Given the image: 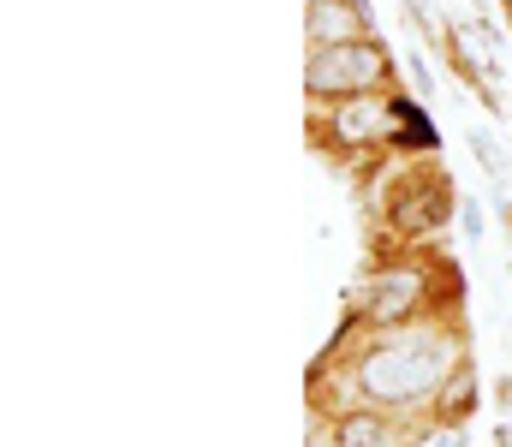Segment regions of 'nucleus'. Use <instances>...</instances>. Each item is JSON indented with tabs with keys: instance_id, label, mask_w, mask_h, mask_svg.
<instances>
[{
	"instance_id": "nucleus-14",
	"label": "nucleus",
	"mask_w": 512,
	"mask_h": 447,
	"mask_svg": "<svg viewBox=\"0 0 512 447\" xmlns=\"http://www.w3.org/2000/svg\"><path fill=\"white\" fill-rule=\"evenodd\" d=\"M501 18H507V30H512V0H501Z\"/></svg>"
},
{
	"instance_id": "nucleus-1",
	"label": "nucleus",
	"mask_w": 512,
	"mask_h": 447,
	"mask_svg": "<svg viewBox=\"0 0 512 447\" xmlns=\"http://www.w3.org/2000/svg\"><path fill=\"white\" fill-rule=\"evenodd\" d=\"M310 144L340 167H364L376 173V161H399V155H435V132L429 114L417 108V96L399 90H370L334 108H310Z\"/></svg>"
},
{
	"instance_id": "nucleus-2",
	"label": "nucleus",
	"mask_w": 512,
	"mask_h": 447,
	"mask_svg": "<svg viewBox=\"0 0 512 447\" xmlns=\"http://www.w3.org/2000/svg\"><path fill=\"white\" fill-rule=\"evenodd\" d=\"M364 334L417 328V322H459V263L441 245H393L364 293L352 298Z\"/></svg>"
},
{
	"instance_id": "nucleus-11",
	"label": "nucleus",
	"mask_w": 512,
	"mask_h": 447,
	"mask_svg": "<svg viewBox=\"0 0 512 447\" xmlns=\"http://www.w3.org/2000/svg\"><path fill=\"white\" fill-rule=\"evenodd\" d=\"M405 78H411V96H435V72L423 54H405Z\"/></svg>"
},
{
	"instance_id": "nucleus-5",
	"label": "nucleus",
	"mask_w": 512,
	"mask_h": 447,
	"mask_svg": "<svg viewBox=\"0 0 512 447\" xmlns=\"http://www.w3.org/2000/svg\"><path fill=\"white\" fill-rule=\"evenodd\" d=\"M447 66L477 90L489 114H501V24L495 18H447Z\"/></svg>"
},
{
	"instance_id": "nucleus-3",
	"label": "nucleus",
	"mask_w": 512,
	"mask_h": 447,
	"mask_svg": "<svg viewBox=\"0 0 512 447\" xmlns=\"http://www.w3.org/2000/svg\"><path fill=\"white\" fill-rule=\"evenodd\" d=\"M465 197L453 191V173L435 155H399L382 179L376 221L387 227V245H429Z\"/></svg>"
},
{
	"instance_id": "nucleus-4",
	"label": "nucleus",
	"mask_w": 512,
	"mask_h": 447,
	"mask_svg": "<svg viewBox=\"0 0 512 447\" xmlns=\"http://www.w3.org/2000/svg\"><path fill=\"white\" fill-rule=\"evenodd\" d=\"M370 90H399V54L382 36L364 42H340V48H304V102L310 108H334Z\"/></svg>"
},
{
	"instance_id": "nucleus-10",
	"label": "nucleus",
	"mask_w": 512,
	"mask_h": 447,
	"mask_svg": "<svg viewBox=\"0 0 512 447\" xmlns=\"http://www.w3.org/2000/svg\"><path fill=\"white\" fill-rule=\"evenodd\" d=\"M471 155L483 161V173H489V179H507V155L495 149V138H489V132H471Z\"/></svg>"
},
{
	"instance_id": "nucleus-6",
	"label": "nucleus",
	"mask_w": 512,
	"mask_h": 447,
	"mask_svg": "<svg viewBox=\"0 0 512 447\" xmlns=\"http://www.w3.org/2000/svg\"><path fill=\"white\" fill-rule=\"evenodd\" d=\"M364 36H376L370 0H310L304 6V42L310 48H340V42H364Z\"/></svg>"
},
{
	"instance_id": "nucleus-13",
	"label": "nucleus",
	"mask_w": 512,
	"mask_h": 447,
	"mask_svg": "<svg viewBox=\"0 0 512 447\" xmlns=\"http://www.w3.org/2000/svg\"><path fill=\"white\" fill-rule=\"evenodd\" d=\"M495 447H512V418H501V430H495Z\"/></svg>"
},
{
	"instance_id": "nucleus-8",
	"label": "nucleus",
	"mask_w": 512,
	"mask_h": 447,
	"mask_svg": "<svg viewBox=\"0 0 512 447\" xmlns=\"http://www.w3.org/2000/svg\"><path fill=\"white\" fill-rule=\"evenodd\" d=\"M477 406H483V376H477V364L465 358V364L441 382V394H435V406H429L423 418H453V424H471V418H477Z\"/></svg>"
},
{
	"instance_id": "nucleus-9",
	"label": "nucleus",
	"mask_w": 512,
	"mask_h": 447,
	"mask_svg": "<svg viewBox=\"0 0 512 447\" xmlns=\"http://www.w3.org/2000/svg\"><path fill=\"white\" fill-rule=\"evenodd\" d=\"M471 424H453V418H411L405 424V447H465Z\"/></svg>"
},
{
	"instance_id": "nucleus-7",
	"label": "nucleus",
	"mask_w": 512,
	"mask_h": 447,
	"mask_svg": "<svg viewBox=\"0 0 512 447\" xmlns=\"http://www.w3.org/2000/svg\"><path fill=\"white\" fill-rule=\"evenodd\" d=\"M322 447H405V418L376 412V406L334 412V418L322 424Z\"/></svg>"
},
{
	"instance_id": "nucleus-12",
	"label": "nucleus",
	"mask_w": 512,
	"mask_h": 447,
	"mask_svg": "<svg viewBox=\"0 0 512 447\" xmlns=\"http://www.w3.org/2000/svg\"><path fill=\"white\" fill-rule=\"evenodd\" d=\"M459 233H465V245H483V233H489V227H483V209H477L471 197L459 203Z\"/></svg>"
}]
</instances>
